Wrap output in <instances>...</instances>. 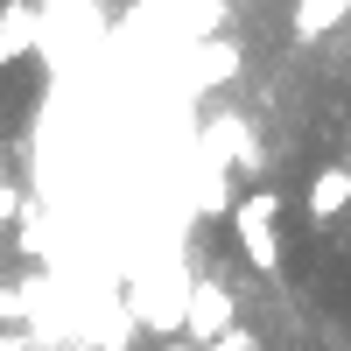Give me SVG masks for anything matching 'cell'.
Returning a JSON list of instances; mask_svg holds the SVG:
<instances>
[{
    "instance_id": "2",
    "label": "cell",
    "mask_w": 351,
    "mask_h": 351,
    "mask_svg": "<svg viewBox=\"0 0 351 351\" xmlns=\"http://www.w3.org/2000/svg\"><path fill=\"white\" fill-rule=\"evenodd\" d=\"M344 204H351V162H324V169L309 176L302 211H309L316 225H330V218H344Z\"/></svg>"
},
{
    "instance_id": "3",
    "label": "cell",
    "mask_w": 351,
    "mask_h": 351,
    "mask_svg": "<svg viewBox=\"0 0 351 351\" xmlns=\"http://www.w3.org/2000/svg\"><path fill=\"white\" fill-rule=\"evenodd\" d=\"M0 351H36V344H28V330H0Z\"/></svg>"
},
{
    "instance_id": "1",
    "label": "cell",
    "mask_w": 351,
    "mask_h": 351,
    "mask_svg": "<svg viewBox=\"0 0 351 351\" xmlns=\"http://www.w3.org/2000/svg\"><path fill=\"white\" fill-rule=\"evenodd\" d=\"M232 316H239V302H232L218 281H197L190 295H183V330H190L197 344H218V337L232 330Z\"/></svg>"
}]
</instances>
